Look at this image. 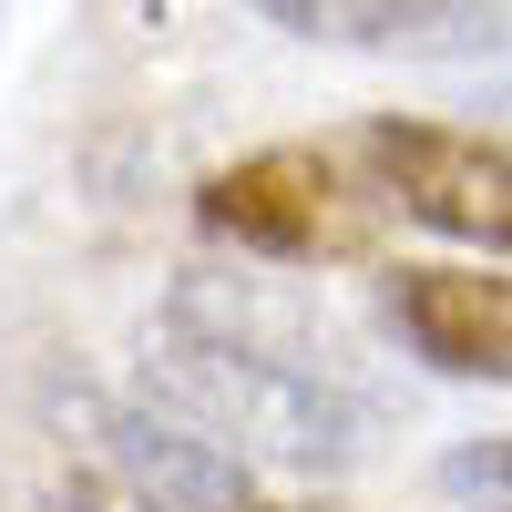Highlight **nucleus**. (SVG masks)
I'll return each instance as SVG.
<instances>
[{
  "mask_svg": "<svg viewBox=\"0 0 512 512\" xmlns=\"http://www.w3.org/2000/svg\"><path fill=\"white\" fill-rule=\"evenodd\" d=\"M390 328L410 338V359H431L441 379H512V277L400 267L390 277Z\"/></svg>",
  "mask_w": 512,
  "mask_h": 512,
  "instance_id": "obj_6",
  "label": "nucleus"
},
{
  "mask_svg": "<svg viewBox=\"0 0 512 512\" xmlns=\"http://www.w3.org/2000/svg\"><path fill=\"white\" fill-rule=\"evenodd\" d=\"M359 164H369V185L390 195L410 226L461 236V246H502V256H512V134L379 113L369 134H359Z\"/></svg>",
  "mask_w": 512,
  "mask_h": 512,
  "instance_id": "obj_4",
  "label": "nucleus"
},
{
  "mask_svg": "<svg viewBox=\"0 0 512 512\" xmlns=\"http://www.w3.org/2000/svg\"><path fill=\"white\" fill-rule=\"evenodd\" d=\"M277 31L328 52H420V62H512V0H256Z\"/></svg>",
  "mask_w": 512,
  "mask_h": 512,
  "instance_id": "obj_5",
  "label": "nucleus"
},
{
  "mask_svg": "<svg viewBox=\"0 0 512 512\" xmlns=\"http://www.w3.org/2000/svg\"><path fill=\"white\" fill-rule=\"evenodd\" d=\"M52 431L123 492V512H236L256 492L246 461L216 451L195 420L154 410V400H113L93 379H52Z\"/></svg>",
  "mask_w": 512,
  "mask_h": 512,
  "instance_id": "obj_2",
  "label": "nucleus"
},
{
  "mask_svg": "<svg viewBox=\"0 0 512 512\" xmlns=\"http://www.w3.org/2000/svg\"><path fill=\"white\" fill-rule=\"evenodd\" d=\"M236 512H328V502H267V492H246Z\"/></svg>",
  "mask_w": 512,
  "mask_h": 512,
  "instance_id": "obj_10",
  "label": "nucleus"
},
{
  "mask_svg": "<svg viewBox=\"0 0 512 512\" xmlns=\"http://www.w3.org/2000/svg\"><path fill=\"white\" fill-rule=\"evenodd\" d=\"M482 103H492V113H512V62H492V82H482Z\"/></svg>",
  "mask_w": 512,
  "mask_h": 512,
  "instance_id": "obj_9",
  "label": "nucleus"
},
{
  "mask_svg": "<svg viewBox=\"0 0 512 512\" xmlns=\"http://www.w3.org/2000/svg\"><path fill=\"white\" fill-rule=\"evenodd\" d=\"M451 492H482L492 512H512V441H482V451H451Z\"/></svg>",
  "mask_w": 512,
  "mask_h": 512,
  "instance_id": "obj_7",
  "label": "nucleus"
},
{
  "mask_svg": "<svg viewBox=\"0 0 512 512\" xmlns=\"http://www.w3.org/2000/svg\"><path fill=\"white\" fill-rule=\"evenodd\" d=\"M144 400L195 420L216 451L236 461H277V472H349L369 461V400L338 390L318 369H287V359H256L216 328H185L164 318V338L144 349Z\"/></svg>",
  "mask_w": 512,
  "mask_h": 512,
  "instance_id": "obj_1",
  "label": "nucleus"
},
{
  "mask_svg": "<svg viewBox=\"0 0 512 512\" xmlns=\"http://www.w3.org/2000/svg\"><path fill=\"white\" fill-rule=\"evenodd\" d=\"M195 216L236 246H256V256H277V267H349V256L379 246L369 195L308 144H267V154L226 164V175H205Z\"/></svg>",
  "mask_w": 512,
  "mask_h": 512,
  "instance_id": "obj_3",
  "label": "nucleus"
},
{
  "mask_svg": "<svg viewBox=\"0 0 512 512\" xmlns=\"http://www.w3.org/2000/svg\"><path fill=\"white\" fill-rule=\"evenodd\" d=\"M0 512H123V502H82V492H52V502H0Z\"/></svg>",
  "mask_w": 512,
  "mask_h": 512,
  "instance_id": "obj_8",
  "label": "nucleus"
}]
</instances>
